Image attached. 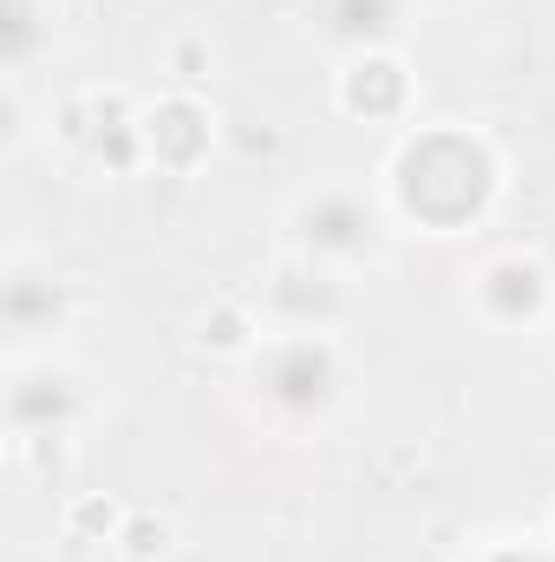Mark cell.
Returning <instances> with one entry per match:
<instances>
[{
    "instance_id": "obj_8",
    "label": "cell",
    "mask_w": 555,
    "mask_h": 562,
    "mask_svg": "<svg viewBox=\"0 0 555 562\" xmlns=\"http://www.w3.org/2000/svg\"><path fill=\"white\" fill-rule=\"evenodd\" d=\"M125 517H132V504H118L112 491H72L59 504V537L72 550H118Z\"/></svg>"
},
{
    "instance_id": "obj_11",
    "label": "cell",
    "mask_w": 555,
    "mask_h": 562,
    "mask_svg": "<svg viewBox=\"0 0 555 562\" xmlns=\"http://www.w3.org/2000/svg\"><path fill=\"white\" fill-rule=\"evenodd\" d=\"M163 72H170L183 92H196V86L216 72V46H209V33H177V40L163 46Z\"/></svg>"
},
{
    "instance_id": "obj_6",
    "label": "cell",
    "mask_w": 555,
    "mask_h": 562,
    "mask_svg": "<svg viewBox=\"0 0 555 562\" xmlns=\"http://www.w3.org/2000/svg\"><path fill=\"white\" fill-rule=\"evenodd\" d=\"M412 66H406V53H393V46H360V53H347V66L333 72V105L347 112V119H366V125H399L406 112H412Z\"/></svg>"
},
{
    "instance_id": "obj_3",
    "label": "cell",
    "mask_w": 555,
    "mask_h": 562,
    "mask_svg": "<svg viewBox=\"0 0 555 562\" xmlns=\"http://www.w3.org/2000/svg\"><path fill=\"white\" fill-rule=\"evenodd\" d=\"M287 236H294V256H307V262L347 276V269H360V262L380 249V216L366 210L360 190L320 183V190H307V196L287 210Z\"/></svg>"
},
{
    "instance_id": "obj_14",
    "label": "cell",
    "mask_w": 555,
    "mask_h": 562,
    "mask_svg": "<svg viewBox=\"0 0 555 562\" xmlns=\"http://www.w3.org/2000/svg\"><path fill=\"white\" fill-rule=\"evenodd\" d=\"M550 537H555V504H550Z\"/></svg>"
},
{
    "instance_id": "obj_5",
    "label": "cell",
    "mask_w": 555,
    "mask_h": 562,
    "mask_svg": "<svg viewBox=\"0 0 555 562\" xmlns=\"http://www.w3.org/2000/svg\"><path fill=\"white\" fill-rule=\"evenodd\" d=\"M138 132H144V157L157 164V170H170V177H190L216 138H223V119L196 99V92H183V86H170L163 99H150L138 112Z\"/></svg>"
},
{
    "instance_id": "obj_13",
    "label": "cell",
    "mask_w": 555,
    "mask_h": 562,
    "mask_svg": "<svg viewBox=\"0 0 555 562\" xmlns=\"http://www.w3.org/2000/svg\"><path fill=\"white\" fill-rule=\"evenodd\" d=\"M46 7H53V20H59V13H66V7H79V0H46Z\"/></svg>"
},
{
    "instance_id": "obj_7",
    "label": "cell",
    "mask_w": 555,
    "mask_h": 562,
    "mask_svg": "<svg viewBox=\"0 0 555 562\" xmlns=\"http://www.w3.org/2000/svg\"><path fill=\"white\" fill-rule=\"evenodd\" d=\"M190 347L203 360H249L262 347V307L242 294H209L190 314Z\"/></svg>"
},
{
    "instance_id": "obj_2",
    "label": "cell",
    "mask_w": 555,
    "mask_h": 562,
    "mask_svg": "<svg viewBox=\"0 0 555 562\" xmlns=\"http://www.w3.org/2000/svg\"><path fill=\"white\" fill-rule=\"evenodd\" d=\"M249 386H256V406L287 431H307L340 406V386H347V360L340 347L327 340V327H307V334H281L262 340L249 353Z\"/></svg>"
},
{
    "instance_id": "obj_9",
    "label": "cell",
    "mask_w": 555,
    "mask_h": 562,
    "mask_svg": "<svg viewBox=\"0 0 555 562\" xmlns=\"http://www.w3.org/2000/svg\"><path fill=\"white\" fill-rule=\"evenodd\" d=\"M177 550V517L157 510V504H132L125 530H118V557L125 562H163Z\"/></svg>"
},
{
    "instance_id": "obj_1",
    "label": "cell",
    "mask_w": 555,
    "mask_h": 562,
    "mask_svg": "<svg viewBox=\"0 0 555 562\" xmlns=\"http://www.w3.org/2000/svg\"><path fill=\"white\" fill-rule=\"evenodd\" d=\"M386 196L418 229L464 236L503 196V157L471 125H431V132L399 138V150L386 157Z\"/></svg>"
},
{
    "instance_id": "obj_10",
    "label": "cell",
    "mask_w": 555,
    "mask_h": 562,
    "mask_svg": "<svg viewBox=\"0 0 555 562\" xmlns=\"http://www.w3.org/2000/svg\"><path fill=\"white\" fill-rule=\"evenodd\" d=\"M46 132L59 150H86V144L99 138V112H92V86L86 92H59L53 105H46Z\"/></svg>"
},
{
    "instance_id": "obj_4",
    "label": "cell",
    "mask_w": 555,
    "mask_h": 562,
    "mask_svg": "<svg viewBox=\"0 0 555 562\" xmlns=\"http://www.w3.org/2000/svg\"><path fill=\"white\" fill-rule=\"evenodd\" d=\"M471 314L517 334V327H536L555 314V276L536 249H497L490 262H477L471 276Z\"/></svg>"
},
{
    "instance_id": "obj_12",
    "label": "cell",
    "mask_w": 555,
    "mask_h": 562,
    "mask_svg": "<svg viewBox=\"0 0 555 562\" xmlns=\"http://www.w3.org/2000/svg\"><path fill=\"white\" fill-rule=\"evenodd\" d=\"M236 144H242V157H281V132H236Z\"/></svg>"
}]
</instances>
